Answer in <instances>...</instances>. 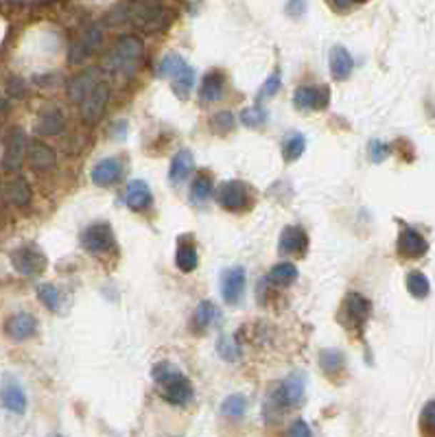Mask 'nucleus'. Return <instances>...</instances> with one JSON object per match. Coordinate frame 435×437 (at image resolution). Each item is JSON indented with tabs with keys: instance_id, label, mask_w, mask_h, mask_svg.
<instances>
[{
	"instance_id": "39",
	"label": "nucleus",
	"mask_w": 435,
	"mask_h": 437,
	"mask_svg": "<svg viewBox=\"0 0 435 437\" xmlns=\"http://www.w3.org/2000/svg\"><path fill=\"white\" fill-rule=\"evenodd\" d=\"M267 121V112L261 107V105H254V107H247L241 112V123L245 127H261L263 123Z\"/></svg>"
},
{
	"instance_id": "31",
	"label": "nucleus",
	"mask_w": 435,
	"mask_h": 437,
	"mask_svg": "<svg viewBox=\"0 0 435 437\" xmlns=\"http://www.w3.org/2000/svg\"><path fill=\"white\" fill-rule=\"evenodd\" d=\"M304 149H306V138H304V134L294 131V134L286 136V140H284V144H282V156H284L286 162H296V160H300V156L304 154Z\"/></svg>"
},
{
	"instance_id": "37",
	"label": "nucleus",
	"mask_w": 435,
	"mask_h": 437,
	"mask_svg": "<svg viewBox=\"0 0 435 437\" xmlns=\"http://www.w3.org/2000/svg\"><path fill=\"white\" fill-rule=\"evenodd\" d=\"M38 298H40V302H42L49 311L55 313V311L59 308L61 293H59V288H57L55 284H49V282L40 284V286H38Z\"/></svg>"
},
{
	"instance_id": "35",
	"label": "nucleus",
	"mask_w": 435,
	"mask_h": 437,
	"mask_svg": "<svg viewBox=\"0 0 435 437\" xmlns=\"http://www.w3.org/2000/svg\"><path fill=\"white\" fill-rule=\"evenodd\" d=\"M216 354H219V356H221L224 361H228V363H236V361L241 358V348H239V343H236L234 337L221 335L219 341H216Z\"/></svg>"
},
{
	"instance_id": "9",
	"label": "nucleus",
	"mask_w": 435,
	"mask_h": 437,
	"mask_svg": "<svg viewBox=\"0 0 435 437\" xmlns=\"http://www.w3.org/2000/svg\"><path fill=\"white\" fill-rule=\"evenodd\" d=\"M0 405L14 416H22L26 411V393L20 381L11 374H5L0 381Z\"/></svg>"
},
{
	"instance_id": "21",
	"label": "nucleus",
	"mask_w": 435,
	"mask_h": 437,
	"mask_svg": "<svg viewBox=\"0 0 435 437\" xmlns=\"http://www.w3.org/2000/svg\"><path fill=\"white\" fill-rule=\"evenodd\" d=\"M329 64H331V75H333L335 81H346L350 77L352 68H354V61H352L350 53L344 46H339V44L331 49Z\"/></svg>"
},
{
	"instance_id": "20",
	"label": "nucleus",
	"mask_w": 435,
	"mask_h": 437,
	"mask_svg": "<svg viewBox=\"0 0 435 437\" xmlns=\"http://www.w3.org/2000/svg\"><path fill=\"white\" fill-rule=\"evenodd\" d=\"M125 201L131 210H144L149 208L151 201H154V195H151V189L147 181L142 179H131L127 189H125Z\"/></svg>"
},
{
	"instance_id": "17",
	"label": "nucleus",
	"mask_w": 435,
	"mask_h": 437,
	"mask_svg": "<svg viewBox=\"0 0 435 437\" xmlns=\"http://www.w3.org/2000/svg\"><path fill=\"white\" fill-rule=\"evenodd\" d=\"M329 101H331V94L326 88L302 86L294 92L296 109H324V107H329Z\"/></svg>"
},
{
	"instance_id": "33",
	"label": "nucleus",
	"mask_w": 435,
	"mask_h": 437,
	"mask_svg": "<svg viewBox=\"0 0 435 437\" xmlns=\"http://www.w3.org/2000/svg\"><path fill=\"white\" fill-rule=\"evenodd\" d=\"M61 127H64V119H61L59 109L51 107V109H46V112L40 116V123H38L40 134H44V136H55V134L61 131Z\"/></svg>"
},
{
	"instance_id": "18",
	"label": "nucleus",
	"mask_w": 435,
	"mask_h": 437,
	"mask_svg": "<svg viewBox=\"0 0 435 437\" xmlns=\"http://www.w3.org/2000/svg\"><path fill=\"white\" fill-rule=\"evenodd\" d=\"M219 201L226 210L239 212L247 204V184H243L241 179H230L219 189Z\"/></svg>"
},
{
	"instance_id": "12",
	"label": "nucleus",
	"mask_w": 435,
	"mask_h": 437,
	"mask_svg": "<svg viewBox=\"0 0 435 437\" xmlns=\"http://www.w3.org/2000/svg\"><path fill=\"white\" fill-rule=\"evenodd\" d=\"M24 156H26V136L20 127H11L7 134V142H5L3 166L7 171H18Z\"/></svg>"
},
{
	"instance_id": "15",
	"label": "nucleus",
	"mask_w": 435,
	"mask_h": 437,
	"mask_svg": "<svg viewBox=\"0 0 435 437\" xmlns=\"http://www.w3.org/2000/svg\"><path fill=\"white\" fill-rule=\"evenodd\" d=\"M5 333L14 341H26L38 333V321L31 313H16L5 321Z\"/></svg>"
},
{
	"instance_id": "23",
	"label": "nucleus",
	"mask_w": 435,
	"mask_h": 437,
	"mask_svg": "<svg viewBox=\"0 0 435 437\" xmlns=\"http://www.w3.org/2000/svg\"><path fill=\"white\" fill-rule=\"evenodd\" d=\"M191 171H193V154L189 149H179L173 156V162H171V169H169L171 184L177 186V184H182V181H186Z\"/></svg>"
},
{
	"instance_id": "6",
	"label": "nucleus",
	"mask_w": 435,
	"mask_h": 437,
	"mask_svg": "<svg viewBox=\"0 0 435 437\" xmlns=\"http://www.w3.org/2000/svg\"><path fill=\"white\" fill-rule=\"evenodd\" d=\"M370 311H372L370 300L356 293V291H350L341 302L339 321L348 328V331H364L370 319Z\"/></svg>"
},
{
	"instance_id": "29",
	"label": "nucleus",
	"mask_w": 435,
	"mask_h": 437,
	"mask_svg": "<svg viewBox=\"0 0 435 437\" xmlns=\"http://www.w3.org/2000/svg\"><path fill=\"white\" fill-rule=\"evenodd\" d=\"M197 263H199V258H197L195 245L184 243V241L179 243V245H177V251H175V265L182 269L184 273H191V271L197 269Z\"/></svg>"
},
{
	"instance_id": "30",
	"label": "nucleus",
	"mask_w": 435,
	"mask_h": 437,
	"mask_svg": "<svg viewBox=\"0 0 435 437\" xmlns=\"http://www.w3.org/2000/svg\"><path fill=\"white\" fill-rule=\"evenodd\" d=\"M219 317V311H216V306H214V302H210V300H204V302H199L197 304V308H195V315H193V328L195 331H206L208 326H212V321Z\"/></svg>"
},
{
	"instance_id": "4",
	"label": "nucleus",
	"mask_w": 435,
	"mask_h": 437,
	"mask_svg": "<svg viewBox=\"0 0 435 437\" xmlns=\"http://www.w3.org/2000/svg\"><path fill=\"white\" fill-rule=\"evenodd\" d=\"M140 57H142V42L136 35H125L107 53L105 68L119 77H131L140 64Z\"/></svg>"
},
{
	"instance_id": "5",
	"label": "nucleus",
	"mask_w": 435,
	"mask_h": 437,
	"mask_svg": "<svg viewBox=\"0 0 435 437\" xmlns=\"http://www.w3.org/2000/svg\"><path fill=\"white\" fill-rule=\"evenodd\" d=\"M125 11H127L125 16L138 29L147 31V33L164 31L171 24V18H173L166 7H160V5H154V3H144V0H136V3H131Z\"/></svg>"
},
{
	"instance_id": "46",
	"label": "nucleus",
	"mask_w": 435,
	"mask_h": 437,
	"mask_svg": "<svg viewBox=\"0 0 435 437\" xmlns=\"http://www.w3.org/2000/svg\"><path fill=\"white\" fill-rule=\"evenodd\" d=\"M356 3H364V0H356Z\"/></svg>"
},
{
	"instance_id": "22",
	"label": "nucleus",
	"mask_w": 435,
	"mask_h": 437,
	"mask_svg": "<svg viewBox=\"0 0 435 437\" xmlns=\"http://www.w3.org/2000/svg\"><path fill=\"white\" fill-rule=\"evenodd\" d=\"M26 158H29V162H31V166L33 169H51L53 164H55V151L49 147L46 142H42V140H33V142H29L26 144Z\"/></svg>"
},
{
	"instance_id": "26",
	"label": "nucleus",
	"mask_w": 435,
	"mask_h": 437,
	"mask_svg": "<svg viewBox=\"0 0 435 437\" xmlns=\"http://www.w3.org/2000/svg\"><path fill=\"white\" fill-rule=\"evenodd\" d=\"M94 72L92 70H84V72H79L77 77H72L70 79V84H68V99L70 101H75V103H79L86 94H88V90L94 86Z\"/></svg>"
},
{
	"instance_id": "43",
	"label": "nucleus",
	"mask_w": 435,
	"mask_h": 437,
	"mask_svg": "<svg viewBox=\"0 0 435 437\" xmlns=\"http://www.w3.org/2000/svg\"><path fill=\"white\" fill-rule=\"evenodd\" d=\"M278 88H280V75H278V72H274V75L265 81L263 90H261V99H269V96H274V94L278 92Z\"/></svg>"
},
{
	"instance_id": "1",
	"label": "nucleus",
	"mask_w": 435,
	"mask_h": 437,
	"mask_svg": "<svg viewBox=\"0 0 435 437\" xmlns=\"http://www.w3.org/2000/svg\"><path fill=\"white\" fill-rule=\"evenodd\" d=\"M306 393V374L304 372H291L284 381H280L263 407V416L267 422H276L286 409H296L304 403Z\"/></svg>"
},
{
	"instance_id": "45",
	"label": "nucleus",
	"mask_w": 435,
	"mask_h": 437,
	"mask_svg": "<svg viewBox=\"0 0 435 437\" xmlns=\"http://www.w3.org/2000/svg\"><path fill=\"white\" fill-rule=\"evenodd\" d=\"M335 5H337L339 9H348V7L356 5V0H335Z\"/></svg>"
},
{
	"instance_id": "41",
	"label": "nucleus",
	"mask_w": 435,
	"mask_h": 437,
	"mask_svg": "<svg viewBox=\"0 0 435 437\" xmlns=\"http://www.w3.org/2000/svg\"><path fill=\"white\" fill-rule=\"evenodd\" d=\"M286 437H313V431H311V426L302 418H298V420H294L291 424H289Z\"/></svg>"
},
{
	"instance_id": "2",
	"label": "nucleus",
	"mask_w": 435,
	"mask_h": 437,
	"mask_svg": "<svg viewBox=\"0 0 435 437\" xmlns=\"http://www.w3.org/2000/svg\"><path fill=\"white\" fill-rule=\"evenodd\" d=\"M151 376H154V383L158 385L160 396L166 400L169 405L186 407L193 400L191 381L179 372V368H175L173 363H169V361L156 363L154 370H151Z\"/></svg>"
},
{
	"instance_id": "10",
	"label": "nucleus",
	"mask_w": 435,
	"mask_h": 437,
	"mask_svg": "<svg viewBox=\"0 0 435 437\" xmlns=\"http://www.w3.org/2000/svg\"><path fill=\"white\" fill-rule=\"evenodd\" d=\"M81 245L90 253H105L114 247V232L110 223H94L84 230L81 234Z\"/></svg>"
},
{
	"instance_id": "8",
	"label": "nucleus",
	"mask_w": 435,
	"mask_h": 437,
	"mask_svg": "<svg viewBox=\"0 0 435 437\" xmlns=\"http://www.w3.org/2000/svg\"><path fill=\"white\" fill-rule=\"evenodd\" d=\"M107 99H110V90H107V84L105 81H94V86L88 90V94L79 101V112H81L84 123L94 125L103 116Z\"/></svg>"
},
{
	"instance_id": "19",
	"label": "nucleus",
	"mask_w": 435,
	"mask_h": 437,
	"mask_svg": "<svg viewBox=\"0 0 435 437\" xmlns=\"http://www.w3.org/2000/svg\"><path fill=\"white\" fill-rule=\"evenodd\" d=\"M123 175V164L119 158H103L92 166V181L96 186H112Z\"/></svg>"
},
{
	"instance_id": "47",
	"label": "nucleus",
	"mask_w": 435,
	"mask_h": 437,
	"mask_svg": "<svg viewBox=\"0 0 435 437\" xmlns=\"http://www.w3.org/2000/svg\"><path fill=\"white\" fill-rule=\"evenodd\" d=\"M53 437H59V435H53Z\"/></svg>"
},
{
	"instance_id": "32",
	"label": "nucleus",
	"mask_w": 435,
	"mask_h": 437,
	"mask_svg": "<svg viewBox=\"0 0 435 437\" xmlns=\"http://www.w3.org/2000/svg\"><path fill=\"white\" fill-rule=\"evenodd\" d=\"M247 411V398L243 393H230L221 403V416L228 420H241Z\"/></svg>"
},
{
	"instance_id": "16",
	"label": "nucleus",
	"mask_w": 435,
	"mask_h": 437,
	"mask_svg": "<svg viewBox=\"0 0 435 437\" xmlns=\"http://www.w3.org/2000/svg\"><path fill=\"white\" fill-rule=\"evenodd\" d=\"M426 247H429L426 238L418 230H414L409 226L401 228V236H398V251H401V256H405V258H420V256H424V253H426Z\"/></svg>"
},
{
	"instance_id": "7",
	"label": "nucleus",
	"mask_w": 435,
	"mask_h": 437,
	"mask_svg": "<svg viewBox=\"0 0 435 437\" xmlns=\"http://www.w3.org/2000/svg\"><path fill=\"white\" fill-rule=\"evenodd\" d=\"M11 265L20 276H38L46 269L49 261L38 245H22L11 253Z\"/></svg>"
},
{
	"instance_id": "25",
	"label": "nucleus",
	"mask_w": 435,
	"mask_h": 437,
	"mask_svg": "<svg viewBox=\"0 0 435 437\" xmlns=\"http://www.w3.org/2000/svg\"><path fill=\"white\" fill-rule=\"evenodd\" d=\"M319 368L326 376H337L344 368H346V358L339 350L335 348H326L319 352Z\"/></svg>"
},
{
	"instance_id": "13",
	"label": "nucleus",
	"mask_w": 435,
	"mask_h": 437,
	"mask_svg": "<svg viewBox=\"0 0 435 437\" xmlns=\"http://www.w3.org/2000/svg\"><path fill=\"white\" fill-rule=\"evenodd\" d=\"M101 44V29L99 26H90L86 29L79 38L70 44V51H68V61L70 64H79L84 61L88 55H92Z\"/></svg>"
},
{
	"instance_id": "42",
	"label": "nucleus",
	"mask_w": 435,
	"mask_h": 437,
	"mask_svg": "<svg viewBox=\"0 0 435 437\" xmlns=\"http://www.w3.org/2000/svg\"><path fill=\"white\" fill-rule=\"evenodd\" d=\"M387 156H389V147H387V144H383L381 140H372V142H370V160H372L374 164L385 162Z\"/></svg>"
},
{
	"instance_id": "44",
	"label": "nucleus",
	"mask_w": 435,
	"mask_h": 437,
	"mask_svg": "<svg viewBox=\"0 0 435 437\" xmlns=\"http://www.w3.org/2000/svg\"><path fill=\"white\" fill-rule=\"evenodd\" d=\"M286 16H291V18H300L304 16L306 11V0H289L286 7H284Z\"/></svg>"
},
{
	"instance_id": "24",
	"label": "nucleus",
	"mask_w": 435,
	"mask_h": 437,
	"mask_svg": "<svg viewBox=\"0 0 435 437\" xmlns=\"http://www.w3.org/2000/svg\"><path fill=\"white\" fill-rule=\"evenodd\" d=\"M224 94V75L221 72H212V75H208L199 88V101L204 105L208 103H214V101H219Z\"/></svg>"
},
{
	"instance_id": "36",
	"label": "nucleus",
	"mask_w": 435,
	"mask_h": 437,
	"mask_svg": "<svg viewBox=\"0 0 435 437\" xmlns=\"http://www.w3.org/2000/svg\"><path fill=\"white\" fill-rule=\"evenodd\" d=\"M212 195V179L208 175H197L193 186H191V201L193 204H204Z\"/></svg>"
},
{
	"instance_id": "3",
	"label": "nucleus",
	"mask_w": 435,
	"mask_h": 437,
	"mask_svg": "<svg viewBox=\"0 0 435 437\" xmlns=\"http://www.w3.org/2000/svg\"><path fill=\"white\" fill-rule=\"evenodd\" d=\"M156 77L169 79L171 86H173V92L179 99H189L191 90H193V84H195V70L182 55L169 53L158 61Z\"/></svg>"
},
{
	"instance_id": "11",
	"label": "nucleus",
	"mask_w": 435,
	"mask_h": 437,
	"mask_svg": "<svg viewBox=\"0 0 435 437\" xmlns=\"http://www.w3.org/2000/svg\"><path fill=\"white\" fill-rule=\"evenodd\" d=\"M243 293H245V269L234 265L221 273V296L226 304L234 306L243 300Z\"/></svg>"
},
{
	"instance_id": "40",
	"label": "nucleus",
	"mask_w": 435,
	"mask_h": 437,
	"mask_svg": "<svg viewBox=\"0 0 435 437\" xmlns=\"http://www.w3.org/2000/svg\"><path fill=\"white\" fill-rule=\"evenodd\" d=\"M234 125H236V121H234V116L230 112H219V114H214L212 121H210V127L216 134H228V131L234 129Z\"/></svg>"
},
{
	"instance_id": "14",
	"label": "nucleus",
	"mask_w": 435,
	"mask_h": 437,
	"mask_svg": "<svg viewBox=\"0 0 435 437\" xmlns=\"http://www.w3.org/2000/svg\"><path fill=\"white\" fill-rule=\"evenodd\" d=\"M309 247V236L304 232V228L300 226H286L280 232V241H278V251L282 256H296V253H304Z\"/></svg>"
},
{
	"instance_id": "34",
	"label": "nucleus",
	"mask_w": 435,
	"mask_h": 437,
	"mask_svg": "<svg viewBox=\"0 0 435 437\" xmlns=\"http://www.w3.org/2000/svg\"><path fill=\"white\" fill-rule=\"evenodd\" d=\"M407 288H409V293L418 300H422L431 293V284L422 271H409L407 273Z\"/></svg>"
},
{
	"instance_id": "38",
	"label": "nucleus",
	"mask_w": 435,
	"mask_h": 437,
	"mask_svg": "<svg viewBox=\"0 0 435 437\" xmlns=\"http://www.w3.org/2000/svg\"><path fill=\"white\" fill-rule=\"evenodd\" d=\"M420 431L422 437H435V403L426 400L420 411Z\"/></svg>"
},
{
	"instance_id": "27",
	"label": "nucleus",
	"mask_w": 435,
	"mask_h": 437,
	"mask_svg": "<svg viewBox=\"0 0 435 437\" xmlns=\"http://www.w3.org/2000/svg\"><path fill=\"white\" fill-rule=\"evenodd\" d=\"M267 280H269L271 284L280 286V288L291 286V284L298 280V269H296V265H291V263H278V265L271 267Z\"/></svg>"
},
{
	"instance_id": "28",
	"label": "nucleus",
	"mask_w": 435,
	"mask_h": 437,
	"mask_svg": "<svg viewBox=\"0 0 435 437\" xmlns=\"http://www.w3.org/2000/svg\"><path fill=\"white\" fill-rule=\"evenodd\" d=\"M5 195L7 199L14 204V206H26L31 201V186L24 177H14L7 189H5Z\"/></svg>"
}]
</instances>
